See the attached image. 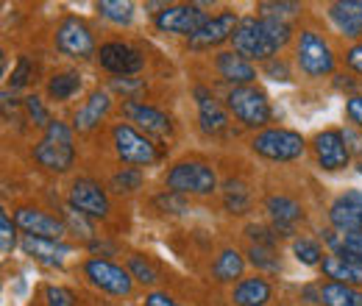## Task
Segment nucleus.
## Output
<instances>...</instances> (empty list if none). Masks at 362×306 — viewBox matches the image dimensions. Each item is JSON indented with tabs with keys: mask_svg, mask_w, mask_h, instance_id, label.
<instances>
[{
	"mask_svg": "<svg viewBox=\"0 0 362 306\" xmlns=\"http://www.w3.org/2000/svg\"><path fill=\"white\" fill-rule=\"evenodd\" d=\"M340 50L343 45L332 37L326 25H320L317 14H310L296 28V42L290 47V59L296 64L298 81L304 84H329L343 67H340Z\"/></svg>",
	"mask_w": 362,
	"mask_h": 306,
	"instance_id": "nucleus-1",
	"label": "nucleus"
},
{
	"mask_svg": "<svg viewBox=\"0 0 362 306\" xmlns=\"http://www.w3.org/2000/svg\"><path fill=\"white\" fill-rule=\"evenodd\" d=\"M296 28L293 23H281L273 17H259V14H243L240 25L231 37V50L248 59L251 64H265L276 56L287 53L296 42Z\"/></svg>",
	"mask_w": 362,
	"mask_h": 306,
	"instance_id": "nucleus-2",
	"label": "nucleus"
},
{
	"mask_svg": "<svg viewBox=\"0 0 362 306\" xmlns=\"http://www.w3.org/2000/svg\"><path fill=\"white\" fill-rule=\"evenodd\" d=\"M221 162L209 153H201V151H189V153H181L176 159H170L162 175H159V184L170 192H179L189 201H218L221 195Z\"/></svg>",
	"mask_w": 362,
	"mask_h": 306,
	"instance_id": "nucleus-3",
	"label": "nucleus"
},
{
	"mask_svg": "<svg viewBox=\"0 0 362 306\" xmlns=\"http://www.w3.org/2000/svg\"><path fill=\"white\" fill-rule=\"evenodd\" d=\"M73 273L78 276V284L90 293L92 298H106V304L117 306L139 298V287L126 270V264L106 257H81Z\"/></svg>",
	"mask_w": 362,
	"mask_h": 306,
	"instance_id": "nucleus-4",
	"label": "nucleus"
},
{
	"mask_svg": "<svg viewBox=\"0 0 362 306\" xmlns=\"http://www.w3.org/2000/svg\"><path fill=\"white\" fill-rule=\"evenodd\" d=\"M109 156L120 167H134V170H151V167H165L168 165V148L142 134L129 120L117 117L109 123L103 131Z\"/></svg>",
	"mask_w": 362,
	"mask_h": 306,
	"instance_id": "nucleus-5",
	"label": "nucleus"
},
{
	"mask_svg": "<svg viewBox=\"0 0 362 306\" xmlns=\"http://www.w3.org/2000/svg\"><path fill=\"white\" fill-rule=\"evenodd\" d=\"M243 145L251 159L262 165H273V167H287V165H298L310 159V136L298 129L279 126V123L257 134H248Z\"/></svg>",
	"mask_w": 362,
	"mask_h": 306,
	"instance_id": "nucleus-6",
	"label": "nucleus"
},
{
	"mask_svg": "<svg viewBox=\"0 0 362 306\" xmlns=\"http://www.w3.org/2000/svg\"><path fill=\"white\" fill-rule=\"evenodd\" d=\"M100 42L103 40H100L98 25L90 17L76 14V11H64L50 28V50L78 67L95 61Z\"/></svg>",
	"mask_w": 362,
	"mask_h": 306,
	"instance_id": "nucleus-7",
	"label": "nucleus"
},
{
	"mask_svg": "<svg viewBox=\"0 0 362 306\" xmlns=\"http://www.w3.org/2000/svg\"><path fill=\"white\" fill-rule=\"evenodd\" d=\"M259 212L262 220H268L273 225V231L290 242L293 237H298L301 231L310 228V206L304 201L301 192H296L293 187H273L265 184L262 187V198H259Z\"/></svg>",
	"mask_w": 362,
	"mask_h": 306,
	"instance_id": "nucleus-8",
	"label": "nucleus"
},
{
	"mask_svg": "<svg viewBox=\"0 0 362 306\" xmlns=\"http://www.w3.org/2000/svg\"><path fill=\"white\" fill-rule=\"evenodd\" d=\"M189 100L195 106V131L204 142H228L243 134L234 126L218 87L206 78H195L189 84Z\"/></svg>",
	"mask_w": 362,
	"mask_h": 306,
	"instance_id": "nucleus-9",
	"label": "nucleus"
},
{
	"mask_svg": "<svg viewBox=\"0 0 362 306\" xmlns=\"http://www.w3.org/2000/svg\"><path fill=\"white\" fill-rule=\"evenodd\" d=\"M226 103L228 114L234 126L245 134H257L268 126H276V106L268 89L262 84H248V87H231L221 92Z\"/></svg>",
	"mask_w": 362,
	"mask_h": 306,
	"instance_id": "nucleus-10",
	"label": "nucleus"
},
{
	"mask_svg": "<svg viewBox=\"0 0 362 306\" xmlns=\"http://www.w3.org/2000/svg\"><path fill=\"white\" fill-rule=\"evenodd\" d=\"M62 204L87 215L95 223H103V225H109L115 220V198L106 189L103 178L95 175L92 170H78L76 175L67 178Z\"/></svg>",
	"mask_w": 362,
	"mask_h": 306,
	"instance_id": "nucleus-11",
	"label": "nucleus"
},
{
	"mask_svg": "<svg viewBox=\"0 0 362 306\" xmlns=\"http://www.w3.org/2000/svg\"><path fill=\"white\" fill-rule=\"evenodd\" d=\"M95 64L109 78H139L151 64L148 45L129 37H106L98 47Z\"/></svg>",
	"mask_w": 362,
	"mask_h": 306,
	"instance_id": "nucleus-12",
	"label": "nucleus"
},
{
	"mask_svg": "<svg viewBox=\"0 0 362 306\" xmlns=\"http://www.w3.org/2000/svg\"><path fill=\"white\" fill-rule=\"evenodd\" d=\"M117 98L109 92L106 84H95L90 92L70 109V126L81 139H92L98 134H103L112 123V114L117 112Z\"/></svg>",
	"mask_w": 362,
	"mask_h": 306,
	"instance_id": "nucleus-13",
	"label": "nucleus"
},
{
	"mask_svg": "<svg viewBox=\"0 0 362 306\" xmlns=\"http://www.w3.org/2000/svg\"><path fill=\"white\" fill-rule=\"evenodd\" d=\"M117 114L165 148L179 136V120L173 117V112H168L156 100H120Z\"/></svg>",
	"mask_w": 362,
	"mask_h": 306,
	"instance_id": "nucleus-14",
	"label": "nucleus"
},
{
	"mask_svg": "<svg viewBox=\"0 0 362 306\" xmlns=\"http://www.w3.org/2000/svg\"><path fill=\"white\" fill-rule=\"evenodd\" d=\"M209 8H218L215 3H165L162 11H156L151 17V28L162 37H176V40H192L204 25L206 20L212 17Z\"/></svg>",
	"mask_w": 362,
	"mask_h": 306,
	"instance_id": "nucleus-15",
	"label": "nucleus"
},
{
	"mask_svg": "<svg viewBox=\"0 0 362 306\" xmlns=\"http://www.w3.org/2000/svg\"><path fill=\"white\" fill-rule=\"evenodd\" d=\"M310 162L323 175H340L346 170H354V159L346 148L340 126H326L310 134Z\"/></svg>",
	"mask_w": 362,
	"mask_h": 306,
	"instance_id": "nucleus-16",
	"label": "nucleus"
},
{
	"mask_svg": "<svg viewBox=\"0 0 362 306\" xmlns=\"http://www.w3.org/2000/svg\"><path fill=\"white\" fill-rule=\"evenodd\" d=\"M204 70H206V81L212 87L231 89V87H248V84H259V67L251 64L248 59H243L240 53H234L231 47H223L212 56H206L204 61Z\"/></svg>",
	"mask_w": 362,
	"mask_h": 306,
	"instance_id": "nucleus-17",
	"label": "nucleus"
},
{
	"mask_svg": "<svg viewBox=\"0 0 362 306\" xmlns=\"http://www.w3.org/2000/svg\"><path fill=\"white\" fill-rule=\"evenodd\" d=\"M259 198L262 189L257 187L254 175L245 170H234L221 178V195H218V206L221 212L234 220H251V215L259 209Z\"/></svg>",
	"mask_w": 362,
	"mask_h": 306,
	"instance_id": "nucleus-18",
	"label": "nucleus"
},
{
	"mask_svg": "<svg viewBox=\"0 0 362 306\" xmlns=\"http://www.w3.org/2000/svg\"><path fill=\"white\" fill-rule=\"evenodd\" d=\"M240 17L243 14L234 6H218L212 11V17L206 20V25L192 40L184 42V50L189 56H212V53L228 47L234 31H237V25H240Z\"/></svg>",
	"mask_w": 362,
	"mask_h": 306,
	"instance_id": "nucleus-19",
	"label": "nucleus"
},
{
	"mask_svg": "<svg viewBox=\"0 0 362 306\" xmlns=\"http://www.w3.org/2000/svg\"><path fill=\"white\" fill-rule=\"evenodd\" d=\"M28 159L40 173L50 178H70L76 175V165L81 153H78V145H62V142H53L37 134L28 142Z\"/></svg>",
	"mask_w": 362,
	"mask_h": 306,
	"instance_id": "nucleus-20",
	"label": "nucleus"
},
{
	"mask_svg": "<svg viewBox=\"0 0 362 306\" xmlns=\"http://www.w3.org/2000/svg\"><path fill=\"white\" fill-rule=\"evenodd\" d=\"M14 223L23 234L28 237H47V240H70L67 237V225L62 212H53L50 206H42L40 201H17L11 206Z\"/></svg>",
	"mask_w": 362,
	"mask_h": 306,
	"instance_id": "nucleus-21",
	"label": "nucleus"
},
{
	"mask_svg": "<svg viewBox=\"0 0 362 306\" xmlns=\"http://www.w3.org/2000/svg\"><path fill=\"white\" fill-rule=\"evenodd\" d=\"M20 251L23 257H28L31 262L45 270H67V264L76 267L84 254V248H78L70 240H47V237H28V234H23Z\"/></svg>",
	"mask_w": 362,
	"mask_h": 306,
	"instance_id": "nucleus-22",
	"label": "nucleus"
},
{
	"mask_svg": "<svg viewBox=\"0 0 362 306\" xmlns=\"http://www.w3.org/2000/svg\"><path fill=\"white\" fill-rule=\"evenodd\" d=\"M320 17L340 45L362 42V0H332L320 6Z\"/></svg>",
	"mask_w": 362,
	"mask_h": 306,
	"instance_id": "nucleus-23",
	"label": "nucleus"
},
{
	"mask_svg": "<svg viewBox=\"0 0 362 306\" xmlns=\"http://www.w3.org/2000/svg\"><path fill=\"white\" fill-rule=\"evenodd\" d=\"M40 92L45 95L50 106H67L76 98H84L90 89H87V76L78 64H56L47 70Z\"/></svg>",
	"mask_w": 362,
	"mask_h": 306,
	"instance_id": "nucleus-24",
	"label": "nucleus"
},
{
	"mask_svg": "<svg viewBox=\"0 0 362 306\" xmlns=\"http://www.w3.org/2000/svg\"><path fill=\"white\" fill-rule=\"evenodd\" d=\"M243 276H248V259L243 245L234 242L218 245L206 264V281L212 284V290H231Z\"/></svg>",
	"mask_w": 362,
	"mask_h": 306,
	"instance_id": "nucleus-25",
	"label": "nucleus"
},
{
	"mask_svg": "<svg viewBox=\"0 0 362 306\" xmlns=\"http://www.w3.org/2000/svg\"><path fill=\"white\" fill-rule=\"evenodd\" d=\"M326 225L334 228L337 234H354L362 231V189L346 187L334 198H329L323 209Z\"/></svg>",
	"mask_w": 362,
	"mask_h": 306,
	"instance_id": "nucleus-26",
	"label": "nucleus"
},
{
	"mask_svg": "<svg viewBox=\"0 0 362 306\" xmlns=\"http://www.w3.org/2000/svg\"><path fill=\"white\" fill-rule=\"evenodd\" d=\"M223 298H226V306H273L279 301V284L276 278L248 273L231 290H226Z\"/></svg>",
	"mask_w": 362,
	"mask_h": 306,
	"instance_id": "nucleus-27",
	"label": "nucleus"
},
{
	"mask_svg": "<svg viewBox=\"0 0 362 306\" xmlns=\"http://www.w3.org/2000/svg\"><path fill=\"white\" fill-rule=\"evenodd\" d=\"M123 264L126 270L132 273V278L136 281L139 293H148V290H159V287H170L168 284V267L159 257L142 251V248H129L123 254Z\"/></svg>",
	"mask_w": 362,
	"mask_h": 306,
	"instance_id": "nucleus-28",
	"label": "nucleus"
},
{
	"mask_svg": "<svg viewBox=\"0 0 362 306\" xmlns=\"http://www.w3.org/2000/svg\"><path fill=\"white\" fill-rule=\"evenodd\" d=\"M90 293L81 284H64V281H40L37 298L31 306H95L90 304Z\"/></svg>",
	"mask_w": 362,
	"mask_h": 306,
	"instance_id": "nucleus-29",
	"label": "nucleus"
},
{
	"mask_svg": "<svg viewBox=\"0 0 362 306\" xmlns=\"http://www.w3.org/2000/svg\"><path fill=\"white\" fill-rule=\"evenodd\" d=\"M103 184H106V189L112 192L115 201H132V198H139V195L145 192L148 175H145V170L115 165L109 173L103 175Z\"/></svg>",
	"mask_w": 362,
	"mask_h": 306,
	"instance_id": "nucleus-30",
	"label": "nucleus"
},
{
	"mask_svg": "<svg viewBox=\"0 0 362 306\" xmlns=\"http://www.w3.org/2000/svg\"><path fill=\"white\" fill-rule=\"evenodd\" d=\"M95 8V20L109 25V28H117V31H126L132 28L136 20V3L132 0H100L92 6Z\"/></svg>",
	"mask_w": 362,
	"mask_h": 306,
	"instance_id": "nucleus-31",
	"label": "nucleus"
},
{
	"mask_svg": "<svg viewBox=\"0 0 362 306\" xmlns=\"http://www.w3.org/2000/svg\"><path fill=\"white\" fill-rule=\"evenodd\" d=\"M145 204H148V209H151L156 218H162V220L187 218V215L192 212V201H189V198H184L179 192H170V189H165V187L153 189Z\"/></svg>",
	"mask_w": 362,
	"mask_h": 306,
	"instance_id": "nucleus-32",
	"label": "nucleus"
},
{
	"mask_svg": "<svg viewBox=\"0 0 362 306\" xmlns=\"http://www.w3.org/2000/svg\"><path fill=\"white\" fill-rule=\"evenodd\" d=\"M243 251H245L251 273H259L268 278H279L284 273V248H265V245H245L243 242Z\"/></svg>",
	"mask_w": 362,
	"mask_h": 306,
	"instance_id": "nucleus-33",
	"label": "nucleus"
},
{
	"mask_svg": "<svg viewBox=\"0 0 362 306\" xmlns=\"http://www.w3.org/2000/svg\"><path fill=\"white\" fill-rule=\"evenodd\" d=\"M317 278L323 281H337V284H349V287H360L362 290V264L349 262L343 257L326 254L323 264L317 267Z\"/></svg>",
	"mask_w": 362,
	"mask_h": 306,
	"instance_id": "nucleus-34",
	"label": "nucleus"
},
{
	"mask_svg": "<svg viewBox=\"0 0 362 306\" xmlns=\"http://www.w3.org/2000/svg\"><path fill=\"white\" fill-rule=\"evenodd\" d=\"M287 251H290V257L301 267H310V270H317L323 264V259H326V248H323L320 237L310 234V231H301L298 237H293L287 242Z\"/></svg>",
	"mask_w": 362,
	"mask_h": 306,
	"instance_id": "nucleus-35",
	"label": "nucleus"
},
{
	"mask_svg": "<svg viewBox=\"0 0 362 306\" xmlns=\"http://www.w3.org/2000/svg\"><path fill=\"white\" fill-rule=\"evenodd\" d=\"M45 70H42V64H40V59L37 56H31V53H20L17 56V61H14V67H11V76H8V81H6V89H11V92H34V84H37V78H42L45 81Z\"/></svg>",
	"mask_w": 362,
	"mask_h": 306,
	"instance_id": "nucleus-36",
	"label": "nucleus"
},
{
	"mask_svg": "<svg viewBox=\"0 0 362 306\" xmlns=\"http://www.w3.org/2000/svg\"><path fill=\"white\" fill-rule=\"evenodd\" d=\"M59 212H62V218H64V225H67V237H70V242H76L78 248H87L90 242H95L103 231H100V223H95L90 220L87 215H81V212H76V209H70V206H59Z\"/></svg>",
	"mask_w": 362,
	"mask_h": 306,
	"instance_id": "nucleus-37",
	"label": "nucleus"
},
{
	"mask_svg": "<svg viewBox=\"0 0 362 306\" xmlns=\"http://www.w3.org/2000/svg\"><path fill=\"white\" fill-rule=\"evenodd\" d=\"M254 14L259 17H273V20H281V23H304L313 11H310V3H296V0H259L254 6Z\"/></svg>",
	"mask_w": 362,
	"mask_h": 306,
	"instance_id": "nucleus-38",
	"label": "nucleus"
},
{
	"mask_svg": "<svg viewBox=\"0 0 362 306\" xmlns=\"http://www.w3.org/2000/svg\"><path fill=\"white\" fill-rule=\"evenodd\" d=\"M20 100H23V123H25V129L42 134L50 126V120L56 117L50 103L45 100V95L34 89V92H25Z\"/></svg>",
	"mask_w": 362,
	"mask_h": 306,
	"instance_id": "nucleus-39",
	"label": "nucleus"
},
{
	"mask_svg": "<svg viewBox=\"0 0 362 306\" xmlns=\"http://www.w3.org/2000/svg\"><path fill=\"white\" fill-rule=\"evenodd\" d=\"M240 237L245 245H265V248H284L287 242L273 231V225L268 220H245L240 228Z\"/></svg>",
	"mask_w": 362,
	"mask_h": 306,
	"instance_id": "nucleus-40",
	"label": "nucleus"
},
{
	"mask_svg": "<svg viewBox=\"0 0 362 306\" xmlns=\"http://www.w3.org/2000/svg\"><path fill=\"white\" fill-rule=\"evenodd\" d=\"M320 301L323 306H362V290L320 278Z\"/></svg>",
	"mask_w": 362,
	"mask_h": 306,
	"instance_id": "nucleus-41",
	"label": "nucleus"
},
{
	"mask_svg": "<svg viewBox=\"0 0 362 306\" xmlns=\"http://www.w3.org/2000/svg\"><path fill=\"white\" fill-rule=\"evenodd\" d=\"M259 76L268 78V81H276V84H296L298 81V73H296V64H293L290 53H281L271 61L259 64Z\"/></svg>",
	"mask_w": 362,
	"mask_h": 306,
	"instance_id": "nucleus-42",
	"label": "nucleus"
},
{
	"mask_svg": "<svg viewBox=\"0 0 362 306\" xmlns=\"http://www.w3.org/2000/svg\"><path fill=\"white\" fill-rule=\"evenodd\" d=\"M20 242H23V231L17 228L14 215H8V209L3 206L0 209V254H3V262H8L14 257Z\"/></svg>",
	"mask_w": 362,
	"mask_h": 306,
	"instance_id": "nucleus-43",
	"label": "nucleus"
},
{
	"mask_svg": "<svg viewBox=\"0 0 362 306\" xmlns=\"http://www.w3.org/2000/svg\"><path fill=\"white\" fill-rule=\"evenodd\" d=\"M136 306H195V304H192V301H187L184 295H179L173 287H159V290L139 293Z\"/></svg>",
	"mask_w": 362,
	"mask_h": 306,
	"instance_id": "nucleus-44",
	"label": "nucleus"
},
{
	"mask_svg": "<svg viewBox=\"0 0 362 306\" xmlns=\"http://www.w3.org/2000/svg\"><path fill=\"white\" fill-rule=\"evenodd\" d=\"M40 136L53 139V142H62V145H76V142H78V134H76V129L70 126V120H67V117H53V120H50V126H47Z\"/></svg>",
	"mask_w": 362,
	"mask_h": 306,
	"instance_id": "nucleus-45",
	"label": "nucleus"
},
{
	"mask_svg": "<svg viewBox=\"0 0 362 306\" xmlns=\"http://www.w3.org/2000/svg\"><path fill=\"white\" fill-rule=\"evenodd\" d=\"M290 301H296L298 306H323V301H320V278H310V281L298 284L293 290Z\"/></svg>",
	"mask_w": 362,
	"mask_h": 306,
	"instance_id": "nucleus-46",
	"label": "nucleus"
},
{
	"mask_svg": "<svg viewBox=\"0 0 362 306\" xmlns=\"http://www.w3.org/2000/svg\"><path fill=\"white\" fill-rule=\"evenodd\" d=\"M340 64H343V70H349L351 76H357L362 81V42L343 45V50H340Z\"/></svg>",
	"mask_w": 362,
	"mask_h": 306,
	"instance_id": "nucleus-47",
	"label": "nucleus"
},
{
	"mask_svg": "<svg viewBox=\"0 0 362 306\" xmlns=\"http://www.w3.org/2000/svg\"><path fill=\"white\" fill-rule=\"evenodd\" d=\"M329 89H332V92H340L343 98H351V95L362 92V81L357 76H351L349 70H340V73L329 81Z\"/></svg>",
	"mask_w": 362,
	"mask_h": 306,
	"instance_id": "nucleus-48",
	"label": "nucleus"
},
{
	"mask_svg": "<svg viewBox=\"0 0 362 306\" xmlns=\"http://www.w3.org/2000/svg\"><path fill=\"white\" fill-rule=\"evenodd\" d=\"M343 117H346L349 126H354V129L362 131V92L343 100Z\"/></svg>",
	"mask_w": 362,
	"mask_h": 306,
	"instance_id": "nucleus-49",
	"label": "nucleus"
},
{
	"mask_svg": "<svg viewBox=\"0 0 362 306\" xmlns=\"http://www.w3.org/2000/svg\"><path fill=\"white\" fill-rule=\"evenodd\" d=\"M343 129V139H346V148H349V153H351V159H354V165L362 162V131L360 129H354V126H340Z\"/></svg>",
	"mask_w": 362,
	"mask_h": 306,
	"instance_id": "nucleus-50",
	"label": "nucleus"
},
{
	"mask_svg": "<svg viewBox=\"0 0 362 306\" xmlns=\"http://www.w3.org/2000/svg\"><path fill=\"white\" fill-rule=\"evenodd\" d=\"M273 306H298V304H296V301H290V298H279Z\"/></svg>",
	"mask_w": 362,
	"mask_h": 306,
	"instance_id": "nucleus-51",
	"label": "nucleus"
},
{
	"mask_svg": "<svg viewBox=\"0 0 362 306\" xmlns=\"http://www.w3.org/2000/svg\"><path fill=\"white\" fill-rule=\"evenodd\" d=\"M354 173L362 175V162H357V165H354Z\"/></svg>",
	"mask_w": 362,
	"mask_h": 306,
	"instance_id": "nucleus-52",
	"label": "nucleus"
},
{
	"mask_svg": "<svg viewBox=\"0 0 362 306\" xmlns=\"http://www.w3.org/2000/svg\"><path fill=\"white\" fill-rule=\"evenodd\" d=\"M95 306H112V304H95Z\"/></svg>",
	"mask_w": 362,
	"mask_h": 306,
	"instance_id": "nucleus-53",
	"label": "nucleus"
}]
</instances>
